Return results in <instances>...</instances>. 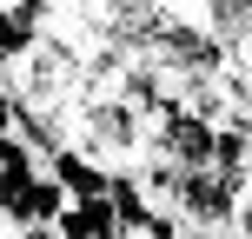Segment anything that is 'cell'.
<instances>
[{
	"label": "cell",
	"instance_id": "1",
	"mask_svg": "<svg viewBox=\"0 0 252 239\" xmlns=\"http://www.w3.org/2000/svg\"><path fill=\"white\" fill-rule=\"evenodd\" d=\"M47 173L60 179L66 200H106V193H113V166L93 160V153H80V146H60V153L47 160Z\"/></svg>",
	"mask_w": 252,
	"mask_h": 239
},
{
	"label": "cell",
	"instance_id": "2",
	"mask_svg": "<svg viewBox=\"0 0 252 239\" xmlns=\"http://www.w3.org/2000/svg\"><path fill=\"white\" fill-rule=\"evenodd\" d=\"M60 239H120V219H113V200H66V213L53 219Z\"/></svg>",
	"mask_w": 252,
	"mask_h": 239
},
{
	"label": "cell",
	"instance_id": "3",
	"mask_svg": "<svg viewBox=\"0 0 252 239\" xmlns=\"http://www.w3.org/2000/svg\"><path fill=\"white\" fill-rule=\"evenodd\" d=\"M33 40H40V27L27 20L20 7H0V80L27 60V47H33Z\"/></svg>",
	"mask_w": 252,
	"mask_h": 239
},
{
	"label": "cell",
	"instance_id": "4",
	"mask_svg": "<svg viewBox=\"0 0 252 239\" xmlns=\"http://www.w3.org/2000/svg\"><path fill=\"white\" fill-rule=\"evenodd\" d=\"M60 213H66L60 179H53V173H40V179H33V193H27V206H20V226H53Z\"/></svg>",
	"mask_w": 252,
	"mask_h": 239
},
{
	"label": "cell",
	"instance_id": "5",
	"mask_svg": "<svg viewBox=\"0 0 252 239\" xmlns=\"http://www.w3.org/2000/svg\"><path fill=\"white\" fill-rule=\"evenodd\" d=\"M13 120H20V106H13V93H7V80H0V139H13Z\"/></svg>",
	"mask_w": 252,
	"mask_h": 239
},
{
	"label": "cell",
	"instance_id": "6",
	"mask_svg": "<svg viewBox=\"0 0 252 239\" xmlns=\"http://www.w3.org/2000/svg\"><path fill=\"white\" fill-rule=\"evenodd\" d=\"M20 239H60L53 226H20Z\"/></svg>",
	"mask_w": 252,
	"mask_h": 239
}]
</instances>
